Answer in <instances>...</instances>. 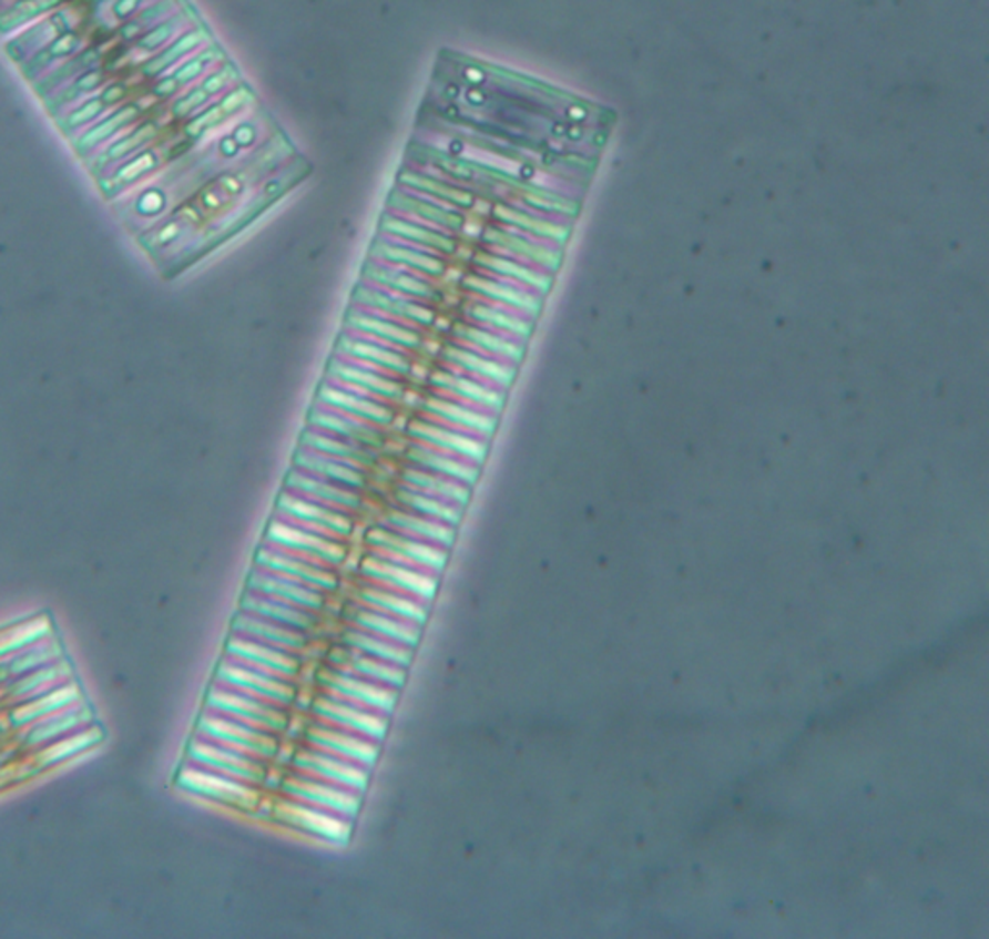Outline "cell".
<instances>
[{
  "mask_svg": "<svg viewBox=\"0 0 989 939\" xmlns=\"http://www.w3.org/2000/svg\"><path fill=\"white\" fill-rule=\"evenodd\" d=\"M283 706L267 702V700L255 698L244 692L226 688L223 684H215L210 691L207 698V710H213L217 714L233 717L236 722L246 723L257 729L283 731L286 727V715L283 714Z\"/></svg>",
  "mask_w": 989,
  "mask_h": 939,
  "instance_id": "obj_1",
  "label": "cell"
},
{
  "mask_svg": "<svg viewBox=\"0 0 989 939\" xmlns=\"http://www.w3.org/2000/svg\"><path fill=\"white\" fill-rule=\"evenodd\" d=\"M179 783L190 793L217 800L221 805L238 806L246 810L259 805V795L255 790L254 783L211 772L207 767L195 766L192 762L182 769Z\"/></svg>",
  "mask_w": 989,
  "mask_h": 939,
  "instance_id": "obj_2",
  "label": "cell"
},
{
  "mask_svg": "<svg viewBox=\"0 0 989 939\" xmlns=\"http://www.w3.org/2000/svg\"><path fill=\"white\" fill-rule=\"evenodd\" d=\"M197 735L226 744L234 751L244 752L259 759L271 758L277 754V738L271 735V731L257 729L246 723L236 722L233 717L217 714L213 710H207L203 714Z\"/></svg>",
  "mask_w": 989,
  "mask_h": 939,
  "instance_id": "obj_3",
  "label": "cell"
},
{
  "mask_svg": "<svg viewBox=\"0 0 989 939\" xmlns=\"http://www.w3.org/2000/svg\"><path fill=\"white\" fill-rule=\"evenodd\" d=\"M369 541L374 543L379 555L395 561L398 564H405L416 571L439 572L447 564V549L428 541L414 540L408 535L392 532L389 528H379L369 534Z\"/></svg>",
  "mask_w": 989,
  "mask_h": 939,
  "instance_id": "obj_4",
  "label": "cell"
},
{
  "mask_svg": "<svg viewBox=\"0 0 989 939\" xmlns=\"http://www.w3.org/2000/svg\"><path fill=\"white\" fill-rule=\"evenodd\" d=\"M217 683L223 684L226 688L255 696V698L267 700L278 706H286L294 698V686L286 683V678L283 676L257 670L254 665L238 662L228 655L218 667Z\"/></svg>",
  "mask_w": 989,
  "mask_h": 939,
  "instance_id": "obj_5",
  "label": "cell"
},
{
  "mask_svg": "<svg viewBox=\"0 0 989 939\" xmlns=\"http://www.w3.org/2000/svg\"><path fill=\"white\" fill-rule=\"evenodd\" d=\"M275 816L286 826L319 837L323 841L345 845L353 835L350 818L325 810L319 806L306 805V803L294 800V798L278 803Z\"/></svg>",
  "mask_w": 989,
  "mask_h": 939,
  "instance_id": "obj_6",
  "label": "cell"
},
{
  "mask_svg": "<svg viewBox=\"0 0 989 939\" xmlns=\"http://www.w3.org/2000/svg\"><path fill=\"white\" fill-rule=\"evenodd\" d=\"M187 756L195 766L207 767L211 772L231 775V777L254 783V785L262 783L263 775H265L262 759L241 751H234L231 746L217 743V741L200 737V735L194 738V743L190 744Z\"/></svg>",
  "mask_w": 989,
  "mask_h": 939,
  "instance_id": "obj_7",
  "label": "cell"
},
{
  "mask_svg": "<svg viewBox=\"0 0 989 939\" xmlns=\"http://www.w3.org/2000/svg\"><path fill=\"white\" fill-rule=\"evenodd\" d=\"M286 797L300 800L306 805L319 806L325 810L335 812L345 818L353 819L360 810L361 793L346 789L335 783L323 782L312 775L296 774L285 779Z\"/></svg>",
  "mask_w": 989,
  "mask_h": 939,
  "instance_id": "obj_8",
  "label": "cell"
},
{
  "mask_svg": "<svg viewBox=\"0 0 989 939\" xmlns=\"http://www.w3.org/2000/svg\"><path fill=\"white\" fill-rule=\"evenodd\" d=\"M267 540L275 548L285 549L293 555L304 557L317 563L337 564L345 559V548L340 543H335L333 538L315 534L285 519L271 522Z\"/></svg>",
  "mask_w": 989,
  "mask_h": 939,
  "instance_id": "obj_9",
  "label": "cell"
},
{
  "mask_svg": "<svg viewBox=\"0 0 989 939\" xmlns=\"http://www.w3.org/2000/svg\"><path fill=\"white\" fill-rule=\"evenodd\" d=\"M314 707L315 714L323 723L353 731L361 737L374 738L377 743H381L387 733V715L333 696L329 692L323 694L322 698L315 700Z\"/></svg>",
  "mask_w": 989,
  "mask_h": 939,
  "instance_id": "obj_10",
  "label": "cell"
},
{
  "mask_svg": "<svg viewBox=\"0 0 989 939\" xmlns=\"http://www.w3.org/2000/svg\"><path fill=\"white\" fill-rule=\"evenodd\" d=\"M278 512H281V519L288 520L296 527L306 528L315 534L325 535V538L348 534L353 528V522L350 519H346L343 512L333 511V507L317 503V501L306 499L294 491L281 496Z\"/></svg>",
  "mask_w": 989,
  "mask_h": 939,
  "instance_id": "obj_11",
  "label": "cell"
},
{
  "mask_svg": "<svg viewBox=\"0 0 989 939\" xmlns=\"http://www.w3.org/2000/svg\"><path fill=\"white\" fill-rule=\"evenodd\" d=\"M325 688L333 696L348 700L361 707L375 710L379 714L389 715L390 710L397 706V688H390L385 684L374 683L364 676L354 675L350 671H327L322 675Z\"/></svg>",
  "mask_w": 989,
  "mask_h": 939,
  "instance_id": "obj_12",
  "label": "cell"
},
{
  "mask_svg": "<svg viewBox=\"0 0 989 939\" xmlns=\"http://www.w3.org/2000/svg\"><path fill=\"white\" fill-rule=\"evenodd\" d=\"M361 571L368 579L374 580L375 584L414 595L421 602L434 600L435 590H437V574L434 572L416 571L405 564L389 561L379 553L368 557L364 561Z\"/></svg>",
  "mask_w": 989,
  "mask_h": 939,
  "instance_id": "obj_13",
  "label": "cell"
},
{
  "mask_svg": "<svg viewBox=\"0 0 989 939\" xmlns=\"http://www.w3.org/2000/svg\"><path fill=\"white\" fill-rule=\"evenodd\" d=\"M294 766L300 774L312 775L323 782L335 783L346 789L364 793L368 787V767L360 766L350 759L338 758L329 752L317 751L314 746L298 752Z\"/></svg>",
  "mask_w": 989,
  "mask_h": 939,
  "instance_id": "obj_14",
  "label": "cell"
},
{
  "mask_svg": "<svg viewBox=\"0 0 989 939\" xmlns=\"http://www.w3.org/2000/svg\"><path fill=\"white\" fill-rule=\"evenodd\" d=\"M309 746L329 752L338 758L350 759L364 767H371L379 754V743L374 738L361 737L353 731L340 729L329 723H319L308 733Z\"/></svg>",
  "mask_w": 989,
  "mask_h": 939,
  "instance_id": "obj_15",
  "label": "cell"
},
{
  "mask_svg": "<svg viewBox=\"0 0 989 939\" xmlns=\"http://www.w3.org/2000/svg\"><path fill=\"white\" fill-rule=\"evenodd\" d=\"M91 723H93V714H91L90 706H88L85 700H80L72 706L62 707L59 712L45 715L38 722L30 723V725H26V727L18 731L22 733L23 744L28 748L39 751L47 744L67 737L74 731L88 727Z\"/></svg>",
  "mask_w": 989,
  "mask_h": 939,
  "instance_id": "obj_16",
  "label": "cell"
},
{
  "mask_svg": "<svg viewBox=\"0 0 989 939\" xmlns=\"http://www.w3.org/2000/svg\"><path fill=\"white\" fill-rule=\"evenodd\" d=\"M257 567L278 572L288 579L298 580L302 584H308L315 590H333L337 586V579L323 569V563L293 555L285 549H278L275 545L259 549Z\"/></svg>",
  "mask_w": 989,
  "mask_h": 939,
  "instance_id": "obj_17",
  "label": "cell"
},
{
  "mask_svg": "<svg viewBox=\"0 0 989 939\" xmlns=\"http://www.w3.org/2000/svg\"><path fill=\"white\" fill-rule=\"evenodd\" d=\"M226 655L238 662L254 665L257 670L267 671L273 675L290 678L298 671V660L293 652L283 647L269 646L254 639H247L234 632L233 639L226 644Z\"/></svg>",
  "mask_w": 989,
  "mask_h": 939,
  "instance_id": "obj_18",
  "label": "cell"
},
{
  "mask_svg": "<svg viewBox=\"0 0 989 939\" xmlns=\"http://www.w3.org/2000/svg\"><path fill=\"white\" fill-rule=\"evenodd\" d=\"M247 584H249V592L267 595L278 602L293 603L296 608L306 609V611H317L323 605V595L315 588L283 576L278 572L259 569V567L249 576Z\"/></svg>",
  "mask_w": 989,
  "mask_h": 939,
  "instance_id": "obj_19",
  "label": "cell"
},
{
  "mask_svg": "<svg viewBox=\"0 0 989 939\" xmlns=\"http://www.w3.org/2000/svg\"><path fill=\"white\" fill-rule=\"evenodd\" d=\"M416 439H421L428 445H434L437 449L450 452L455 457L462 460H473L476 465H481L488 457V445L481 443L478 437L468 436L470 431H452V429L441 428L437 423H414L410 429Z\"/></svg>",
  "mask_w": 989,
  "mask_h": 939,
  "instance_id": "obj_20",
  "label": "cell"
},
{
  "mask_svg": "<svg viewBox=\"0 0 989 939\" xmlns=\"http://www.w3.org/2000/svg\"><path fill=\"white\" fill-rule=\"evenodd\" d=\"M330 660L335 663L337 670L350 671L354 675L364 676L374 683L385 684L390 688H402L406 678V667L395 665V663L381 662L375 660L371 655L361 654L354 647H343L338 650V654Z\"/></svg>",
  "mask_w": 989,
  "mask_h": 939,
  "instance_id": "obj_21",
  "label": "cell"
},
{
  "mask_svg": "<svg viewBox=\"0 0 989 939\" xmlns=\"http://www.w3.org/2000/svg\"><path fill=\"white\" fill-rule=\"evenodd\" d=\"M233 629L236 634L257 640V642H263V644H269V646L283 647V650H288V652L298 650L306 642L304 634H302L304 631L286 626V624L275 623V621L263 619V616L254 615V613H247V611H242L241 615L236 616Z\"/></svg>",
  "mask_w": 989,
  "mask_h": 939,
  "instance_id": "obj_22",
  "label": "cell"
},
{
  "mask_svg": "<svg viewBox=\"0 0 989 939\" xmlns=\"http://www.w3.org/2000/svg\"><path fill=\"white\" fill-rule=\"evenodd\" d=\"M360 605L375 609V611H381V613H387V615L400 616V619L412 621L416 624H424L426 619H428L426 602H421L414 595L405 594V592L379 586V584L361 590Z\"/></svg>",
  "mask_w": 989,
  "mask_h": 939,
  "instance_id": "obj_23",
  "label": "cell"
},
{
  "mask_svg": "<svg viewBox=\"0 0 989 939\" xmlns=\"http://www.w3.org/2000/svg\"><path fill=\"white\" fill-rule=\"evenodd\" d=\"M353 624L361 631L374 632L385 639L395 640L398 644L416 647L420 642L421 624L406 621L400 616L387 615L381 611L360 605L353 611Z\"/></svg>",
  "mask_w": 989,
  "mask_h": 939,
  "instance_id": "obj_24",
  "label": "cell"
},
{
  "mask_svg": "<svg viewBox=\"0 0 989 939\" xmlns=\"http://www.w3.org/2000/svg\"><path fill=\"white\" fill-rule=\"evenodd\" d=\"M392 319L395 317L385 314L381 309L377 312L368 306H361V309L354 312L353 316L348 317V327L356 333L385 338V340L402 346V348H410V346L414 348V346L420 345V337L410 331L408 325L395 324Z\"/></svg>",
  "mask_w": 989,
  "mask_h": 939,
  "instance_id": "obj_25",
  "label": "cell"
},
{
  "mask_svg": "<svg viewBox=\"0 0 989 939\" xmlns=\"http://www.w3.org/2000/svg\"><path fill=\"white\" fill-rule=\"evenodd\" d=\"M288 491H294L298 496L317 501V503L327 504V507H337V509H356L360 507V497L340 488L333 486L329 480L314 476V473L290 472L286 480Z\"/></svg>",
  "mask_w": 989,
  "mask_h": 939,
  "instance_id": "obj_26",
  "label": "cell"
},
{
  "mask_svg": "<svg viewBox=\"0 0 989 939\" xmlns=\"http://www.w3.org/2000/svg\"><path fill=\"white\" fill-rule=\"evenodd\" d=\"M354 300L361 304V306H368V308L381 309L385 314L400 319L402 324H405L406 319H412V321L426 325L434 321L431 312L416 306V304L410 302V296L397 293V290L390 293V290H377V288H371V286H358Z\"/></svg>",
  "mask_w": 989,
  "mask_h": 939,
  "instance_id": "obj_27",
  "label": "cell"
},
{
  "mask_svg": "<svg viewBox=\"0 0 989 939\" xmlns=\"http://www.w3.org/2000/svg\"><path fill=\"white\" fill-rule=\"evenodd\" d=\"M387 528L398 534L408 535L414 540L428 541L435 545L449 549L455 541V527L445 524L441 520L428 519L418 512H390L387 517Z\"/></svg>",
  "mask_w": 989,
  "mask_h": 939,
  "instance_id": "obj_28",
  "label": "cell"
},
{
  "mask_svg": "<svg viewBox=\"0 0 989 939\" xmlns=\"http://www.w3.org/2000/svg\"><path fill=\"white\" fill-rule=\"evenodd\" d=\"M80 700H83L80 686H78L74 681H68L67 684H62V686L54 688V691L49 692V694H43V696H39V698L18 704L14 712L10 714V722L14 725V729H22L26 725L38 722V719L45 717V715L54 714V712H59L62 707L72 706V704L80 702Z\"/></svg>",
  "mask_w": 989,
  "mask_h": 939,
  "instance_id": "obj_29",
  "label": "cell"
},
{
  "mask_svg": "<svg viewBox=\"0 0 989 939\" xmlns=\"http://www.w3.org/2000/svg\"><path fill=\"white\" fill-rule=\"evenodd\" d=\"M294 462L302 470L325 478V480H335L338 483L350 486V488H360L361 486L360 467L356 460L337 459V457L333 459L323 452L315 455V451L304 447V451L296 452Z\"/></svg>",
  "mask_w": 989,
  "mask_h": 939,
  "instance_id": "obj_30",
  "label": "cell"
},
{
  "mask_svg": "<svg viewBox=\"0 0 989 939\" xmlns=\"http://www.w3.org/2000/svg\"><path fill=\"white\" fill-rule=\"evenodd\" d=\"M317 397L323 405L335 406L338 412L348 414L358 420L366 418V420H374L377 423H389L392 418L389 408L377 405L369 397H361L358 392L346 391L337 385H323Z\"/></svg>",
  "mask_w": 989,
  "mask_h": 939,
  "instance_id": "obj_31",
  "label": "cell"
},
{
  "mask_svg": "<svg viewBox=\"0 0 989 939\" xmlns=\"http://www.w3.org/2000/svg\"><path fill=\"white\" fill-rule=\"evenodd\" d=\"M345 644L358 650L361 654L371 655L381 662L395 663L400 667H406L412 662V647L398 644L395 640L385 639L374 632L361 631L358 626L346 632Z\"/></svg>",
  "mask_w": 989,
  "mask_h": 939,
  "instance_id": "obj_32",
  "label": "cell"
},
{
  "mask_svg": "<svg viewBox=\"0 0 989 939\" xmlns=\"http://www.w3.org/2000/svg\"><path fill=\"white\" fill-rule=\"evenodd\" d=\"M242 611L254 613V615L263 616V619H269V621H275V623L293 626V629H298V631H306L312 621H314L312 615H309L312 611L296 608L293 603L278 602V600H273V598H267V595L255 594V592L244 595Z\"/></svg>",
  "mask_w": 989,
  "mask_h": 939,
  "instance_id": "obj_33",
  "label": "cell"
},
{
  "mask_svg": "<svg viewBox=\"0 0 989 939\" xmlns=\"http://www.w3.org/2000/svg\"><path fill=\"white\" fill-rule=\"evenodd\" d=\"M408 488L418 489L428 496L437 497L442 501L465 507L470 499V486H466L462 481L452 480L441 473L421 472V470H408L405 476Z\"/></svg>",
  "mask_w": 989,
  "mask_h": 939,
  "instance_id": "obj_34",
  "label": "cell"
},
{
  "mask_svg": "<svg viewBox=\"0 0 989 939\" xmlns=\"http://www.w3.org/2000/svg\"><path fill=\"white\" fill-rule=\"evenodd\" d=\"M338 354L371 361V364H377L381 368L395 369V371H400V374H406L410 369V364H408L405 356L395 353L389 346L377 345V343L356 337V335H353V337L343 335L340 345H338Z\"/></svg>",
  "mask_w": 989,
  "mask_h": 939,
  "instance_id": "obj_35",
  "label": "cell"
},
{
  "mask_svg": "<svg viewBox=\"0 0 989 939\" xmlns=\"http://www.w3.org/2000/svg\"><path fill=\"white\" fill-rule=\"evenodd\" d=\"M435 254L437 252L434 248H429V246L424 248L421 244H414L410 248L406 244H379L371 252V256L379 257L383 262L402 264L406 267L429 273V275H439L442 264L439 259H435Z\"/></svg>",
  "mask_w": 989,
  "mask_h": 939,
  "instance_id": "obj_36",
  "label": "cell"
},
{
  "mask_svg": "<svg viewBox=\"0 0 989 939\" xmlns=\"http://www.w3.org/2000/svg\"><path fill=\"white\" fill-rule=\"evenodd\" d=\"M101 738L98 727H93V723L83 727V729L74 731L67 737L59 738L54 743L47 744L38 751V764L41 767L57 766L64 759L74 758L80 752H85L91 746L98 744Z\"/></svg>",
  "mask_w": 989,
  "mask_h": 939,
  "instance_id": "obj_37",
  "label": "cell"
},
{
  "mask_svg": "<svg viewBox=\"0 0 989 939\" xmlns=\"http://www.w3.org/2000/svg\"><path fill=\"white\" fill-rule=\"evenodd\" d=\"M410 459L416 460L418 465L428 468L431 472L462 481L466 486H473L480 478L478 468L468 465L466 460H457V457L450 455V452L434 451V449H428V447H416V451L410 455Z\"/></svg>",
  "mask_w": 989,
  "mask_h": 939,
  "instance_id": "obj_38",
  "label": "cell"
},
{
  "mask_svg": "<svg viewBox=\"0 0 989 939\" xmlns=\"http://www.w3.org/2000/svg\"><path fill=\"white\" fill-rule=\"evenodd\" d=\"M428 410L435 414V416H441L442 421L457 423L458 428L462 429V431H470V433L476 431V433H481V436H491L494 428H497V420H494L493 416L478 412V410H472V408H468L465 405H455V402H447V400H431L428 405Z\"/></svg>",
  "mask_w": 989,
  "mask_h": 939,
  "instance_id": "obj_39",
  "label": "cell"
},
{
  "mask_svg": "<svg viewBox=\"0 0 989 939\" xmlns=\"http://www.w3.org/2000/svg\"><path fill=\"white\" fill-rule=\"evenodd\" d=\"M330 374L335 379L346 384L358 385L366 391L374 392L375 397H397L398 385L390 381L385 374H377L374 369L361 368L343 360L330 361Z\"/></svg>",
  "mask_w": 989,
  "mask_h": 939,
  "instance_id": "obj_40",
  "label": "cell"
},
{
  "mask_svg": "<svg viewBox=\"0 0 989 939\" xmlns=\"http://www.w3.org/2000/svg\"><path fill=\"white\" fill-rule=\"evenodd\" d=\"M398 499L402 501L405 507L412 509L414 512L424 514L428 519L441 520V522L450 524V527H457L460 519H462V511H460L462 507L449 503V501H442V499H437L434 496H428V493L408 488V486L400 488Z\"/></svg>",
  "mask_w": 989,
  "mask_h": 939,
  "instance_id": "obj_41",
  "label": "cell"
},
{
  "mask_svg": "<svg viewBox=\"0 0 989 939\" xmlns=\"http://www.w3.org/2000/svg\"><path fill=\"white\" fill-rule=\"evenodd\" d=\"M435 385H441L442 389L450 392H457L458 397L466 400H472L476 405L489 408L491 412H499L504 405V395L499 389H489L486 385L478 384L468 377L450 376V374H439L434 377Z\"/></svg>",
  "mask_w": 989,
  "mask_h": 939,
  "instance_id": "obj_42",
  "label": "cell"
},
{
  "mask_svg": "<svg viewBox=\"0 0 989 939\" xmlns=\"http://www.w3.org/2000/svg\"><path fill=\"white\" fill-rule=\"evenodd\" d=\"M449 360L457 361L460 368L473 371L478 377H486L489 381L501 385V387H509L514 379V369L510 368L509 364H502L493 358H483L480 354L472 353L470 348L450 350Z\"/></svg>",
  "mask_w": 989,
  "mask_h": 939,
  "instance_id": "obj_43",
  "label": "cell"
},
{
  "mask_svg": "<svg viewBox=\"0 0 989 939\" xmlns=\"http://www.w3.org/2000/svg\"><path fill=\"white\" fill-rule=\"evenodd\" d=\"M466 285L473 288V290H478V293L483 294V296H489L491 300L502 302V304H507V306H514V308L528 309V312H533V309H538V302L533 300L530 294L522 293V290H517L514 285H510L509 280L504 277H499V280H488V278H470V280H466Z\"/></svg>",
  "mask_w": 989,
  "mask_h": 939,
  "instance_id": "obj_44",
  "label": "cell"
},
{
  "mask_svg": "<svg viewBox=\"0 0 989 939\" xmlns=\"http://www.w3.org/2000/svg\"><path fill=\"white\" fill-rule=\"evenodd\" d=\"M470 316L489 327V329H501L507 335H520V337L530 335V325L524 324L520 317L514 316L510 312V306L504 309L478 306V308L470 309Z\"/></svg>",
  "mask_w": 989,
  "mask_h": 939,
  "instance_id": "obj_45",
  "label": "cell"
},
{
  "mask_svg": "<svg viewBox=\"0 0 989 939\" xmlns=\"http://www.w3.org/2000/svg\"><path fill=\"white\" fill-rule=\"evenodd\" d=\"M45 636H49V621L39 619V621H33L31 624H20L14 631L8 632V634H0V657L12 654L16 650L30 646L33 642L45 639Z\"/></svg>",
  "mask_w": 989,
  "mask_h": 939,
  "instance_id": "obj_46",
  "label": "cell"
},
{
  "mask_svg": "<svg viewBox=\"0 0 989 939\" xmlns=\"http://www.w3.org/2000/svg\"><path fill=\"white\" fill-rule=\"evenodd\" d=\"M465 338L466 340H472L473 345L478 346V348H483V350H488L489 354L504 356L507 360H510V358H512V360H520L522 354H524V350H522L514 340H510V337H499L494 331H486V329H468V331H465Z\"/></svg>",
  "mask_w": 989,
  "mask_h": 939,
  "instance_id": "obj_47",
  "label": "cell"
},
{
  "mask_svg": "<svg viewBox=\"0 0 989 939\" xmlns=\"http://www.w3.org/2000/svg\"><path fill=\"white\" fill-rule=\"evenodd\" d=\"M309 421L317 428L335 431V433H340V436L364 437V431H366L364 421L354 418V416L346 418L343 412L329 414L325 412V410H312Z\"/></svg>",
  "mask_w": 989,
  "mask_h": 939,
  "instance_id": "obj_48",
  "label": "cell"
},
{
  "mask_svg": "<svg viewBox=\"0 0 989 939\" xmlns=\"http://www.w3.org/2000/svg\"><path fill=\"white\" fill-rule=\"evenodd\" d=\"M302 445L306 449L323 452V455H329V457H337V459H358V449L340 443V441H333L330 437L325 436V433H317V431H306L304 437H302Z\"/></svg>",
  "mask_w": 989,
  "mask_h": 939,
  "instance_id": "obj_49",
  "label": "cell"
},
{
  "mask_svg": "<svg viewBox=\"0 0 989 939\" xmlns=\"http://www.w3.org/2000/svg\"><path fill=\"white\" fill-rule=\"evenodd\" d=\"M387 228H389L390 233H397L398 236L412 238L416 244H428L429 248L445 249V252L455 249V244L449 238L429 233V231H424V228H418V226L406 225V223H400V221H395Z\"/></svg>",
  "mask_w": 989,
  "mask_h": 939,
  "instance_id": "obj_50",
  "label": "cell"
},
{
  "mask_svg": "<svg viewBox=\"0 0 989 939\" xmlns=\"http://www.w3.org/2000/svg\"><path fill=\"white\" fill-rule=\"evenodd\" d=\"M483 265H488L489 269H493L494 273H501L504 277H518L522 278L524 283H530V285H540V278L536 277V273L526 269L522 265L510 262V259H504V257H489Z\"/></svg>",
  "mask_w": 989,
  "mask_h": 939,
  "instance_id": "obj_51",
  "label": "cell"
},
{
  "mask_svg": "<svg viewBox=\"0 0 989 939\" xmlns=\"http://www.w3.org/2000/svg\"><path fill=\"white\" fill-rule=\"evenodd\" d=\"M134 114H135L134 109H132V106H128V109H124V111H121V113H116V114H114V116H111V119H109V121L101 122V124H99L98 129L91 130L90 134L85 135V137H83V140H85V143L99 142V140H101V137H105V135L111 134V132H113V130L119 129V126H121V124H124V122L130 121V119H132V116H134Z\"/></svg>",
  "mask_w": 989,
  "mask_h": 939,
  "instance_id": "obj_52",
  "label": "cell"
},
{
  "mask_svg": "<svg viewBox=\"0 0 989 939\" xmlns=\"http://www.w3.org/2000/svg\"><path fill=\"white\" fill-rule=\"evenodd\" d=\"M101 111V103L99 101H90V103H85L82 109H78L75 113L70 114V119H68V124H82V122L90 121L93 119L95 114Z\"/></svg>",
  "mask_w": 989,
  "mask_h": 939,
  "instance_id": "obj_53",
  "label": "cell"
},
{
  "mask_svg": "<svg viewBox=\"0 0 989 939\" xmlns=\"http://www.w3.org/2000/svg\"><path fill=\"white\" fill-rule=\"evenodd\" d=\"M153 165V159L150 155H143L142 161L137 159L134 163H130L126 169H122L121 178H126V181H132L135 174L143 173L145 169H150Z\"/></svg>",
  "mask_w": 989,
  "mask_h": 939,
  "instance_id": "obj_54",
  "label": "cell"
},
{
  "mask_svg": "<svg viewBox=\"0 0 989 939\" xmlns=\"http://www.w3.org/2000/svg\"><path fill=\"white\" fill-rule=\"evenodd\" d=\"M142 142V132L140 134L132 135V137H128V142L116 143L113 150H111V155L116 157V155H121L124 151H130L134 147L135 143Z\"/></svg>",
  "mask_w": 989,
  "mask_h": 939,
  "instance_id": "obj_55",
  "label": "cell"
},
{
  "mask_svg": "<svg viewBox=\"0 0 989 939\" xmlns=\"http://www.w3.org/2000/svg\"><path fill=\"white\" fill-rule=\"evenodd\" d=\"M72 45H74V38H72V35H67L64 39H59L51 51H53L54 54L68 53V51L72 49Z\"/></svg>",
  "mask_w": 989,
  "mask_h": 939,
  "instance_id": "obj_56",
  "label": "cell"
},
{
  "mask_svg": "<svg viewBox=\"0 0 989 939\" xmlns=\"http://www.w3.org/2000/svg\"><path fill=\"white\" fill-rule=\"evenodd\" d=\"M137 7V0H119L116 4H114V12L119 16H126Z\"/></svg>",
  "mask_w": 989,
  "mask_h": 939,
  "instance_id": "obj_57",
  "label": "cell"
},
{
  "mask_svg": "<svg viewBox=\"0 0 989 939\" xmlns=\"http://www.w3.org/2000/svg\"><path fill=\"white\" fill-rule=\"evenodd\" d=\"M122 95H124V88H122V85H113V88H109V90L103 93V101H105V103H114V101H119Z\"/></svg>",
  "mask_w": 989,
  "mask_h": 939,
  "instance_id": "obj_58",
  "label": "cell"
},
{
  "mask_svg": "<svg viewBox=\"0 0 989 939\" xmlns=\"http://www.w3.org/2000/svg\"><path fill=\"white\" fill-rule=\"evenodd\" d=\"M98 83H99V74H90V75H85V78H83V80H80V83H78V85H80V88H82V90H90V88H93V85H98Z\"/></svg>",
  "mask_w": 989,
  "mask_h": 939,
  "instance_id": "obj_59",
  "label": "cell"
}]
</instances>
